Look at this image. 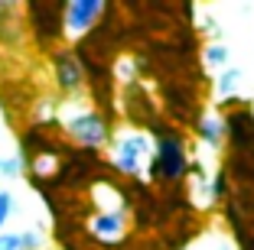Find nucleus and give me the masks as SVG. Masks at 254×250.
Wrapping results in <instances>:
<instances>
[{
	"label": "nucleus",
	"mask_w": 254,
	"mask_h": 250,
	"mask_svg": "<svg viewBox=\"0 0 254 250\" xmlns=\"http://www.w3.org/2000/svg\"><path fill=\"white\" fill-rule=\"evenodd\" d=\"M186 169H189V153H186V143H183V133L176 127H157L150 176L163 179V182H183Z\"/></svg>",
	"instance_id": "f257e3e1"
},
{
	"label": "nucleus",
	"mask_w": 254,
	"mask_h": 250,
	"mask_svg": "<svg viewBox=\"0 0 254 250\" xmlns=\"http://www.w3.org/2000/svg\"><path fill=\"white\" fill-rule=\"evenodd\" d=\"M153 159V137L147 130H124L111 137V166L121 176H140Z\"/></svg>",
	"instance_id": "f03ea898"
},
{
	"label": "nucleus",
	"mask_w": 254,
	"mask_h": 250,
	"mask_svg": "<svg viewBox=\"0 0 254 250\" xmlns=\"http://www.w3.org/2000/svg\"><path fill=\"white\" fill-rule=\"evenodd\" d=\"M62 124H65L68 140H75L78 147L91 150V153L111 143V127L95 107H68Z\"/></svg>",
	"instance_id": "7ed1b4c3"
},
{
	"label": "nucleus",
	"mask_w": 254,
	"mask_h": 250,
	"mask_svg": "<svg viewBox=\"0 0 254 250\" xmlns=\"http://www.w3.org/2000/svg\"><path fill=\"white\" fill-rule=\"evenodd\" d=\"M105 13H108L105 0H68V3H62V33L78 39L95 30Z\"/></svg>",
	"instance_id": "20e7f679"
},
{
	"label": "nucleus",
	"mask_w": 254,
	"mask_h": 250,
	"mask_svg": "<svg viewBox=\"0 0 254 250\" xmlns=\"http://www.w3.org/2000/svg\"><path fill=\"white\" fill-rule=\"evenodd\" d=\"M53 75H56L59 91H65V95L82 91V85H85V68H82V62H78V55H75L72 49H59V52H56Z\"/></svg>",
	"instance_id": "39448f33"
},
{
	"label": "nucleus",
	"mask_w": 254,
	"mask_h": 250,
	"mask_svg": "<svg viewBox=\"0 0 254 250\" xmlns=\"http://www.w3.org/2000/svg\"><path fill=\"white\" fill-rule=\"evenodd\" d=\"M88 231H91V237H98L101 244H118L127 231V218H124V211L101 208V211L88 221Z\"/></svg>",
	"instance_id": "423d86ee"
},
{
	"label": "nucleus",
	"mask_w": 254,
	"mask_h": 250,
	"mask_svg": "<svg viewBox=\"0 0 254 250\" xmlns=\"http://www.w3.org/2000/svg\"><path fill=\"white\" fill-rule=\"evenodd\" d=\"M225 140L235 150H248L254 147V114L248 107H238L225 117Z\"/></svg>",
	"instance_id": "0eeeda50"
},
{
	"label": "nucleus",
	"mask_w": 254,
	"mask_h": 250,
	"mask_svg": "<svg viewBox=\"0 0 254 250\" xmlns=\"http://www.w3.org/2000/svg\"><path fill=\"white\" fill-rule=\"evenodd\" d=\"M195 137L205 150H218L225 143V117L222 114H205L195 120Z\"/></svg>",
	"instance_id": "6e6552de"
},
{
	"label": "nucleus",
	"mask_w": 254,
	"mask_h": 250,
	"mask_svg": "<svg viewBox=\"0 0 254 250\" xmlns=\"http://www.w3.org/2000/svg\"><path fill=\"white\" fill-rule=\"evenodd\" d=\"M241 78H245V75L238 72V68H222V72L215 75V95L222 98V101H228V98H235L241 91Z\"/></svg>",
	"instance_id": "1a4fd4ad"
},
{
	"label": "nucleus",
	"mask_w": 254,
	"mask_h": 250,
	"mask_svg": "<svg viewBox=\"0 0 254 250\" xmlns=\"http://www.w3.org/2000/svg\"><path fill=\"white\" fill-rule=\"evenodd\" d=\"M205 65L209 68H215V72H222V68H228V62H232V49L225 43H212V46H205Z\"/></svg>",
	"instance_id": "9d476101"
},
{
	"label": "nucleus",
	"mask_w": 254,
	"mask_h": 250,
	"mask_svg": "<svg viewBox=\"0 0 254 250\" xmlns=\"http://www.w3.org/2000/svg\"><path fill=\"white\" fill-rule=\"evenodd\" d=\"M26 172V156H0V179H20Z\"/></svg>",
	"instance_id": "9b49d317"
},
{
	"label": "nucleus",
	"mask_w": 254,
	"mask_h": 250,
	"mask_svg": "<svg viewBox=\"0 0 254 250\" xmlns=\"http://www.w3.org/2000/svg\"><path fill=\"white\" fill-rule=\"evenodd\" d=\"M20 234V250H43L46 237L39 228H26V231H16Z\"/></svg>",
	"instance_id": "f8f14e48"
},
{
	"label": "nucleus",
	"mask_w": 254,
	"mask_h": 250,
	"mask_svg": "<svg viewBox=\"0 0 254 250\" xmlns=\"http://www.w3.org/2000/svg\"><path fill=\"white\" fill-rule=\"evenodd\" d=\"M13 205H16L13 192H10V189H0V231H3V224H7L10 214H13Z\"/></svg>",
	"instance_id": "ddd939ff"
},
{
	"label": "nucleus",
	"mask_w": 254,
	"mask_h": 250,
	"mask_svg": "<svg viewBox=\"0 0 254 250\" xmlns=\"http://www.w3.org/2000/svg\"><path fill=\"white\" fill-rule=\"evenodd\" d=\"M209 192H212V199H225V195H228V176H225L222 169L209 179Z\"/></svg>",
	"instance_id": "4468645a"
},
{
	"label": "nucleus",
	"mask_w": 254,
	"mask_h": 250,
	"mask_svg": "<svg viewBox=\"0 0 254 250\" xmlns=\"http://www.w3.org/2000/svg\"><path fill=\"white\" fill-rule=\"evenodd\" d=\"M0 250H20V234H7V231H0Z\"/></svg>",
	"instance_id": "2eb2a0df"
}]
</instances>
